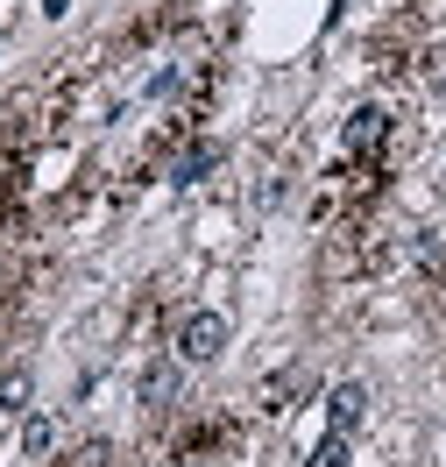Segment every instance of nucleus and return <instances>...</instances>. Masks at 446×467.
I'll list each match as a JSON object with an SVG mask.
<instances>
[{"instance_id":"nucleus-3","label":"nucleus","mask_w":446,"mask_h":467,"mask_svg":"<svg viewBox=\"0 0 446 467\" xmlns=\"http://www.w3.org/2000/svg\"><path fill=\"white\" fill-rule=\"evenodd\" d=\"M178 389H184V361H178V354H163V361H149V368H142V382H135V397H142L149 410L178 404Z\"/></svg>"},{"instance_id":"nucleus-1","label":"nucleus","mask_w":446,"mask_h":467,"mask_svg":"<svg viewBox=\"0 0 446 467\" xmlns=\"http://www.w3.org/2000/svg\"><path fill=\"white\" fill-rule=\"evenodd\" d=\"M171 354H178L184 368H213V361L227 354V312H184Z\"/></svg>"},{"instance_id":"nucleus-6","label":"nucleus","mask_w":446,"mask_h":467,"mask_svg":"<svg viewBox=\"0 0 446 467\" xmlns=\"http://www.w3.org/2000/svg\"><path fill=\"white\" fill-rule=\"evenodd\" d=\"M213 163H220V149H213V142H199V149H184V156H178V171H171V177H178V184H199V177H206Z\"/></svg>"},{"instance_id":"nucleus-7","label":"nucleus","mask_w":446,"mask_h":467,"mask_svg":"<svg viewBox=\"0 0 446 467\" xmlns=\"http://www.w3.org/2000/svg\"><path fill=\"white\" fill-rule=\"evenodd\" d=\"M383 142V114H376V107H361L355 120H347V149H376Z\"/></svg>"},{"instance_id":"nucleus-5","label":"nucleus","mask_w":446,"mask_h":467,"mask_svg":"<svg viewBox=\"0 0 446 467\" xmlns=\"http://www.w3.org/2000/svg\"><path fill=\"white\" fill-rule=\"evenodd\" d=\"M29 397H36V376L15 361V368H0V410H29Z\"/></svg>"},{"instance_id":"nucleus-10","label":"nucleus","mask_w":446,"mask_h":467,"mask_svg":"<svg viewBox=\"0 0 446 467\" xmlns=\"http://www.w3.org/2000/svg\"><path fill=\"white\" fill-rule=\"evenodd\" d=\"M184 467H213V461H184Z\"/></svg>"},{"instance_id":"nucleus-2","label":"nucleus","mask_w":446,"mask_h":467,"mask_svg":"<svg viewBox=\"0 0 446 467\" xmlns=\"http://www.w3.org/2000/svg\"><path fill=\"white\" fill-rule=\"evenodd\" d=\"M361 418H368V382H333L327 389V432H361Z\"/></svg>"},{"instance_id":"nucleus-9","label":"nucleus","mask_w":446,"mask_h":467,"mask_svg":"<svg viewBox=\"0 0 446 467\" xmlns=\"http://www.w3.org/2000/svg\"><path fill=\"white\" fill-rule=\"evenodd\" d=\"M78 467H107V446H86V453H78Z\"/></svg>"},{"instance_id":"nucleus-4","label":"nucleus","mask_w":446,"mask_h":467,"mask_svg":"<svg viewBox=\"0 0 446 467\" xmlns=\"http://www.w3.org/2000/svg\"><path fill=\"white\" fill-rule=\"evenodd\" d=\"M57 453V425L50 418H22V461H50Z\"/></svg>"},{"instance_id":"nucleus-8","label":"nucleus","mask_w":446,"mask_h":467,"mask_svg":"<svg viewBox=\"0 0 446 467\" xmlns=\"http://www.w3.org/2000/svg\"><path fill=\"white\" fill-rule=\"evenodd\" d=\"M347 446H355L347 432H327L319 446H312V461H305V467H347Z\"/></svg>"}]
</instances>
